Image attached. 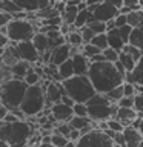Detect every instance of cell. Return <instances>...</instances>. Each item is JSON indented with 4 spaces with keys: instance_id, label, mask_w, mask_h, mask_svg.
Segmentation results:
<instances>
[{
    "instance_id": "4316f807",
    "label": "cell",
    "mask_w": 143,
    "mask_h": 147,
    "mask_svg": "<svg viewBox=\"0 0 143 147\" xmlns=\"http://www.w3.org/2000/svg\"><path fill=\"white\" fill-rule=\"evenodd\" d=\"M106 96L111 100V103H115L117 104L120 100L125 96V92H123V84H120V86H117V87H114L112 90H109L108 94H106Z\"/></svg>"
},
{
    "instance_id": "ac0fdd59",
    "label": "cell",
    "mask_w": 143,
    "mask_h": 147,
    "mask_svg": "<svg viewBox=\"0 0 143 147\" xmlns=\"http://www.w3.org/2000/svg\"><path fill=\"white\" fill-rule=\"evenodd\" d=\"M59 74H60V80H68V78H71L76 75V71H74V61L72 58L66 60V61H63L62 64L59 66Z\"/></svg>"
},
{
    "instance_id": "e0dca14e",
    "label": "cell",
    "mask_w": 143,
    "mask_h": 147,
    "mask_svg": "<svg viewBox=\"0 0 143 147\" xmlns=\"http://www.w3.org/2000/svg\"><path fill=\"white\" fill-rule=\"evenodd\" d=\"M32 67V63L29 61H25V60H20L17 61L14 66H11V71H12V75L14 78H20V80H25V75L28 74V71Z\"/></svg>"
},
{
    "instance_id": "e575fe53",
    "label": "cell",
    "mask_w": 143,
    "mask_h": 147,
    "mask_svg": "<svg viewBox=\"0 0 143 147\" xmlns=\"http://www.w3.org/2000/svg\"><path fill=\"white\" fill-rule=\"evenodd\" d=\"M103 55L106 57V60L108 61H112V63H115L117 60L120 58V51H117V49H114V48H106V49H103Z\"/></svg>"
},
{
    "instance_id": "277c9868",
    "label": "cell",
    "mask_w": 143,
    "mask_h": 147,
    "mask_svg": "<svg viewBox=\"0 0 143 147\" xmlns=\"http://www.w3.org/2000/svg\"><path fill=\"white\" fill-rule=\"evenodd\" d=\"M28 87H29V84L25 80H20V78H11L8 81H3L2 90H0L2 104H5L9 110L20 107L22 101L26 95Z\"/></svg>"
},
{
    "instance_id": "7dc6e473",
    "label": "cell",
    "mask_w": 143,
    "mask_h": 147,
    "mask_svg": "<svg viewBox=\"0 0 143 147\" xmlns=\"http://www.w3.org/2000/svg\"><path fill=\"white\" fill-rule=\"evenodd\" d=\"M80 136H82V132L80 130H77V129H72V130H71V133H69V140H71V141H78V140H80Z\"/></svg>"
},
{
    "instance_id": "f546056e",
    "label": "cell",
    "mask_w": 143,
    "mask_h": 147,
    "mask_svg": "<svg viewBox=\"0 0 143 147\" xmlns=\"http://www.w3.org/2000/svg\"><path fill=\"white\" fill-rule=\"evenodd\" d=\"M82 52L85 54L88 58H91V57H94V55H97V54L103 52V51H101L99 46H95L92 43H85V45H83V48H82Z\"/></svg>"
},
{
    "instance_id": "5bb4252c",
    "label": "cell",
    "mask_w": 143,
    "mask_h": 147,
    "mask_svg": "<svg viewBox=\"0 0 143 147\" xmlns=\"http://www.w3.org/2000/svg\"><path fill=\"white\" fill-rule=\"evenodd\" d=\"M114 118H118L120 121L125 124V127H128V126H132L134 119L138 118V113L134 107H120L118 106L117 113H115Z\"/></svg>"
},
{
    "instance_id": "1f68e13d",
    "label": "cell",
    "mask_w": 143,
    "mask_h": 147,
    "mask_svg": "<svg viewBox=\"0 0 143 147\" xmlns=\"http://www.w3.org/2000/svg\"><path fill=\"white\" fill-rule=\"evenodd\" d=\"M25 81H26L29 86H32V84H39V83H42V77L35 72L34 67H31L29 71H28V74L25 75Z\"/></svg>"
},
{
    "instance_id": "3957f363",
    "label": "cell",
    "mask_w": 143,
    "mask_h": 147,
    "mask_svg": "<svg viewBox=\"0 0 143 147\" xmlns=\"http://www.w3.org/2000/svg\"><path fill=\"white\" fill-rule=\"evenodd\" d=\"M34 133V127L26 119H18L16 123L0 121V138L8 141L11 146L28 142Z\"/></svg>"
},
{
    "instance_id": "11a10c76",
    "label": "cell",
    "mask_w": 143,
    "mask_h": 147,
    "mask_svg": "<svg viewBox=\"0 0 143 147\" xmlns=\"http://www.w3.org/2000/svg\"><path fill=\"white\" fill-rule=\"evenodd\" d=\"M80 2H85V0H66V3L69 5H78Z\"/></svg>"
},
{
    "instance_id": "cb8c5ba5",
    "label": "cell",
    "mask_w": 143,
    "mask_h": 147,
    "mask_svg": "<svg viewBox=\"0 0 143 147\" xmlns=\"http://www.w3.org/2000/svg\"><path fill=\"white\" fill-rule=\"evenodd\" d=\"M143 22V8L137 9V11H131L128 14V25H131L132 28L140 26Z\"/></svg>"
},
{
    "instance_id": "8992f818",
    "label": "cell",
    "mask_w": 143,
    "mask_h": 147,
    "mask_svg": "<svg viewBox=\"0 0 143 147\" xmlns=\"http://www.w3.org/2000/svg\"><path fill=\"white\" fill-rule=\"evenodd\" d=\"M6 26H8V37L14 43L32 40L35 32H39V28L34 25V22L28 20V18H14Z\"/></svg>"
},
{
    "instance_id": "ee69618b",
    "label": "cell",
    "mask_w": 143,
    "mask_h": 147,
    "mask_svg": "<svg viewBox=\"0 0 143 147\" xmlns=\"http://www.w3.org/2000/svg\"><path fill=\"white\" fill-rule=\"evenodd\" d=\"M112 140H114L115 144H120V146H125V147H126V141H125V135H123V132H114Z\"/></svg>"
},
{
    "instance_id": "f35d334b",
    "label": "cell",
    "mask_w": 143,
    "mask_h": 147,
    "mask_svg": "<svg viewBox=\"0 0 143 147\" xmlns=\"http://www.w3.org/2000/svg\"><path fill=\"white\" fill-rule=\"evenodd\" d=\"M123 92H125V96H134L137 95V86L134 83H123Z\"/></svg>"
},
{
    "instance_id": "4dcf8cb0",
    "label": "cell",
    "mask_w": 143,
    "mask_h": 147,
    "mask_svg": "<svg viewBox=\"0 0 143 147\" xmlns=\"http://www.w3.org/2000/svg\"><path fill=\"white\" fill-rule=\"evenodd\" d=\"M132 74H134V81H136V84L143 86V57L138 60V63H137L136 69L132 71Z\"/></svg>"
},
{
    "instance_id": "ba28073f",
    "label": "cell",
    "mask_w": 143,
    "mask_h": 147,
    "mask_svg": "<svg viewBox=\"0 0 143 147\" xmlns=\"http://www.w3.org/2000/svg\"><path fill=\"white\" fill-rule=\"evenodd\" d=\"M89 11L92 12V18L94 20H100V22H109L120 14V9L115 8L114 5L108 3V2L89 6Z\"/></svg>"
},
{
    "instance_id": "4fadbf2b",
    "label": "cell",
    "mask_w": 143,
    "mask_h": 147,
    "mask_svg": "<svg viewBox=\"0 0 143 147\" xmlns=\"http://www.w3.org/2000/svg\"><path fill=\"white\" fill-rule=\"evenodd\" d=\"M123 135H125V141H126V147H138V144L143 141L142 132L134 126L125 127Z\"/></svg>"
},
{
    "instance_id": "f6af8a7d",
    "label": "cell",
    "mask_w": 143,
    "mask_h": 147,
    "mask_svg": "<svg viewBox=\"0 0 143 147\" xmlns=\"http://www.w3.org/2000/svg\"><path fill=\"white\" fill-rule=\"evenodd\" d=\"M115 25H117V28H122L125 25H128V14H122L120 12L117 17H115Z\"/></svg>"
},
{
    "instance_id": "74e56055",
    "label": "cell",
    "mask_w": 143,
    "mask_h": 147,
    "mask_svg": "<svg viewBox=\"0 0 143 147\" xmlns=\"http://www.w3.org/2000/svg\"><path fill=\"white\" fill-rule=\"evenodd\" d=\"M74 115L88 117V104L86 103H76L74 104Z\"/></svg>"
},
{
    "instance_id": "484cf974",
    "label": "cell",
    "mask_w": 143,
    "mask_h": 147,
    "mask_svg": "<svg viewBox=\"0 0 143 147\" xmlns=\"http://www.w3.org/2000/svg\"><path fill=\"white\" fill-rule=\"evenodd\" d=\"M66 41L71 46H83L85 45V40H83V37H82V32L78 29L69 32V34L66 35Z\"/></svg>"
},
{
    "instance_id": "603a6c76",
    "label": "cell",
    "mask_w": 143,
    "mask_h": 147,
    "mask_svg": "<svg viewBox=\"0 0 143 147\" xmlns=\"http://www.w3.org/2000/svg\"><path fill=\"white\" fill-rule=\"evenodd\" d=\"M120 61L123 63V66L126 67V71H134L137 66V61L134 60V57L131 54H128V52H125V51H120Z\"/></svg>"
},
{
    "instance_id": "d6986e66",
    "label": "cell",
    "mask_w": 143,
    "mask_h": 147,
    "mask_svg": "<svg viewBox=\"0 0 143 147\" xmlns=\"http://www.w3.org/2000/svg\"><path fill=\"white\" fill-rule=\"evenodd\" d=\"M78 6L77 5H69L68 3V6L66 9H65V12L62 14V18H63V22L65 23H68V25H74L76 23V18L78 16Z\"/></svg>"
},
{
    "instance_id": "b9f144b4",
    "label": "cell",
    "mask_w": 143,
    "mask_h": 147,
    "mask_svg": "<svg viewBox=\"0 0 143 147\" xmlns=\"http://www.w3.org/2000/svg\"><path fill=\"white\" fill-rule=\"evenodd\" d=\"M134 109L137 110L138 117L143 118V96L140 94L136 95V103H134Z\"/></svg>"
},
{
    "instance_id": "30bf717a",
    "label": "cell",
    "mask_w": 143,
    "mask_h": 147,
    "mask_svg": "<svg viewBox=\"0 0 143 147\" xmlns=\"http://www.w3.org/2000/svg\"><path fill=\"white\" fill-rule=\"evenodd\" d=\"M51 113H52V117L57 119L59 123H65V121H69V119L74 117V107L62 103V101H59V103L52 104Z\"/></svg>"
},
{
    "instance_id": "83f0119b",
    "label": "cell",
    "mask_w": 143,
    "mask_h": 147,
    "mask_svg": "<svg viewBox=\"0 0 143 147\" xmlns=\"http://www.w3.org/2000/svg\"><path fill=\"white\" fill-rule=\"evenodd\" d=\"M91 43H92V45H95V46H99L101 51L106 49V48H109L108 34H106V32H103V34H95V35H94V38L91 40Z\"/></svg>"
},
{
    "instance_id": "52a82bcc",
    "label": "cell",
    "mask_w": 143,
    "mask_h": 147,
    "mask_svg": "<svg viewBox=\"0 0 143 147\" xmlns=\"http://www.w3.org/2000/svg\"><path fill=\"white\" fill-rule=\"evenodd\" d=\"M114 140L101 129H92L89 133L82 135L77 141V147H114Z\"/></svg>"
},
{
    "instance_id": "d6a6232c",
    "label": "cell",
    "mask_w": 143,
    "mask_h": 147,
    "mask_svg": "<svg viewBox=\"0 0 143 147\" xmlns=\"http://www.w3.org/2000/svg\"><path fill=\"white\" fill-rule=\"evenodd\" d=\"M88 26H89L91 29L95 32V34H103V32H108V25H106V22L94 20V22H91Z\"/></svg>"
},
{
    "instance_id": "816d5d0a",
    "label": "cell",
    "mask_w": 143,
    "mask_h": 147,
    "mask_svg": "<svg viewBox=\"0 0 143 147\" xmlns=\"http://www.w3.org/2000/svg\"><path fill=\"white\" fill-rule=\"evenodd\" d=\"M106 2H108V3H111V5H114V6L115 8H122L123 6V3H125V0H106Z\"/></svg>"
},
{
    "instance_id": "680465c9",
    "label": "cell",
    "mask_w": 143,
    "mask_h": 147,
    "mask_svg": "<svg viewBox=\"0 0 143 147\" xmlns=\"http://www.w3.org/2000/svg\"><path fill=\"white\" fill-rule=\"evenodd\" d=\"M138 130H140L142 135H143V118H142V121H140V126H138Z\"/></svg>"
},
{
    "instance_id": "91938a15",
    "label": "cell",
    "mask_w": 143,
    "mask_h": 147,
    "mask_svg": "<svg viewBox=\"0 0 143 147\" xmlns=\"http://www.w3.org/2000/svg\"><path fill=\"white\" fill-rule=\"evenodd\" d=\"M138 5H140V6L143 8V0H138Z\"/></svg>"
},
{
    "instance_id": "60d3db41",
    "label": "cell",
    "mask_w": 143,
    "mask_h": 147,
    "mask_svg": "<svg viewBox=\"0 0 143 147\" xmlns=\"http://www.w3.org/2000/svg\"><path fill=\"white\" fill-rule=\"evenodd\" d=\"M134 103H136V95L134 96H123L117 104L120 107H134Z\"/></svg>"
},
{
    "instance_id": "94428289",
    "label": "cell",
    "mask_w": 143,
    "mask_h": 147,
    "mask_svg": "<svg viewBox=\"0 0 143 147\" xmlns=\"http://www.w3.org/2000/svg\"><path fill=\"white\" fill-rule=\"evenodd\" d=\"M138 147H143V141L140 142V144H138Z\"/></svg>"
},
{
    "instance_id": "c3c4849f",
    "label": "cell",
    "mask_w": 143,
    "mask_h": 147,
    "mask_svg": "<svg viewBox=\"0 0 143 147\" xmlns=\"http://www.w3.org/2000/svg\"><path fill=\"white\" fill-rule=\"evenodd\" d=\"M62 103H65V104H68V106H71V107H74V104H76V100L71 98V96L66 94V95L62 96Z\"/></svg>"
},
{
    "instance_id": "bcb514c9",
    "label": "cell",
    "mask_w": 143,
    "mask_h": 147,
    "mask_svg": "<svg viewBox=\"0 0 143 147\" xmlns=\"http://www.w3.org/2000/svg\"><path fill=\"white\" fill-rule=\"evenodd\" d=\"M123 6H128V8H131L132 11H137V9H142V6L138 5V0H125Z\"/></svg>"
},
{
    "instance_id": "f5cc1de1",
    "label": "cell",
    "mask_w": 143,
    "mask_h": 147,
    "mask_svg": "<svg viewBox=\"0 0 143 147\" xmlns=\"http://www.w3.org/2000/svg\"><path fill=\"white\" fill-rule=\"evenodd\" d=\"M103 2H106V0H86L88 6H94V5H100V3H103Z\"/></svg>"
},
{
    "instance_id": "2e32d148",
    "label": "cell",
    "mask_w": 143,
    "mask_h": 147,
    "mask_svg": "<svg viewBox=\"0 0 143 147\" xmlns=\"http://www.w3.org/2000/svg\"><path fill=\"white\" fill-rule=\"evenodd\" d=\"M32 41H34V45H35V48L39 49V52L40 54H43L45 51H48L51 49V40H49V37L45 34V32H35V35L32 37Z\"/></svg>"
},
{
    "instance_id": "f907efd6",
    "label": "cell",
    "mask_w": 143,
    "mask_h": 147,
    "mask_svg": "<svg viewBox=\"0 0 143 147\" xmlns=\"http://www.w3.org/2000/svg\"><path fill=\"white\" fill-rule=\"evenodd\" d=\"M125 81H126V83H134V84H136V81H134V74H132V71H128L126 74H125Z\"/></svg>"
},
{
    "instance_id": "f1b7e54d",
    "label": "cell",
    "mask_w": 143,
    "mask_h": 147,
    "mask_svg": "<svg viewBox=\"0 0 143 147\" xmlns=\"http://www.w3.org/2000/svg\"><path fill=\"white\" fill-rule=\"evenodd\" d=\"M122 51H125V52H128V54H131L137 63H138V60L143 57V51H142L140 48H137V46L131 45V43H126V45L123 46V49H122Z\"/></svg>"
},
{
    "instance_id": "7402d4cb",
    "label": "cell",
    "mask_w": 143,
    "mask_h": 147,
    "mask_svg": "<svg viewBox=\"0 0 143 147\" xmlns=\"http://www.w3.org/2000/svg\"><path fill=\"white\" fill-rule=\"evenodd\" d=\"M0 11H6V12H11L12 16L14 14H18L22 12V8L14 2V0H0Z\"/></svg>"
},
{
    "instance_id": "6da1fadb",
    "label": "cell",
    "mask_w": 143,
    "mask_h": 147,
    "mask_svg": "<svg viewBox=\"0 0 143 147\" xmlns=\"http://www.w3.org/2000/svg\"><path fill=\"white\" fill-rule=\"evenodd\" d=\"M88 77L92 81L95 90L100 94H108L114 87L125 83V75L120 74L112 61H91Z\"/></svg>"
},
{
    "instance_id": "9c48e42d",
    "label": "cell",
    "mask_w": 143,
    "mask_h": 147,
    "mask_svg": "<svg viewBox=\"0 0 143 147\" xmlns=\"http://www.w3.org/2000/svg\"><path fill=\"white\" fill-rule=\"evenodd\" d=\"M17 49H18V54H20L22 60H25V61H29L32 64L42 61V54L35 48L32 40H26V41L17 43Z\"/></svg>"
},
{
    "instance_id": "8fae6325",
    "label": "cell",
    "mask_w": 143,
    "mask_h": 147,
    "mask_svg": "<svg viewBox=\"0 0 143 147\" xmlns=\"http://www.w3.org/2000/svg\"><path fill=\"white\" fill-rule=\"evenodd\" d=\"M69 58H71V45L63 43L62 46L52 49V55H51V61L49 63L60 66L63 61H66V60H69Z\"/></svg>"
},
{
    "instance_id": "44dd1931",
    "label": "cell",
    "mask_w": 143,
    "mask_h": 147,
    "mask_svg": "<svg viewBox=\"0 0 143 147\" xmlns=\"http://www.w3.org/2000/svg\"><path fill=\"white\" fill-rule=\"evenodd\" d=\"M92 123V119L89 117H78V115H74V117L69 119V124H71L72 129H77V130H82L83 127L89 126Z\"/></svg>"
},
{
    "instance_id": "6f0895ef",
    "label": "cell",
    "mask_w": 143,
    "mask_h": 147,
    "mask_svg": "<svg viewBox=\"0 0 143 147\" xmlns=\"http://www.w3.org/2000/svg\"><path fill=\"white\" fill-rule=\"evenodd\" d=\"M0 147H12V146L9 144L8 141H5V140H2V142H0Z\"/></svg>"
},
{
    "instance_id": "d4e9b609",
    "label": "cell",
    "mask_w": 143,
    "mask_h": 147,
    "mask_svg": "<svg viewBox=\"0 0 143 147\" xmlns=\"http://www.w3.org/2000/svg\"><path fill=\"white\" fill-rule=\"evenodd\" d=\"M14 2L22 8V11H26V12L39 11V3H37V0H14Z\"/></svg>"
},
{
    "instance_id": "7c38bea8",
    "label": "cell",
    "mask_w": 143,
    "mask_h": 147,
    "mask_svg": "<svg viewBox=\"0 0 143 147\" xmlns=\"http://www.w3.org/2000/svg\"><path fill=\"white\" fill-rule=\"evenodd\" d=\"M72 58L74 61V71H76V75H88V71H89L91 66V60L86 57L83 52L76 54Z\"/></svg>"
},
{
    "instance_id": "ab89813d",
    "label": "cell",
    "mask_w": 143,
    "mask_h": 147,
    "mask_svg": "<svg viewBox=\"0 0 143 147\" xmlns=\"http://www.w3.org/2000/svg\"><path fill=\"white\" fill-rule=\"evenodd\" d=\"M120 29V35L123 37V40H125V43H129V38H131V34H132V29L134 28L131 25H125L122 28H118Z\"/></svg>"
},
{
    "instance_id": "9f6ffc18",
    "label": "cell",
    "mask_w": 143,
    "mask_h": 147,
    "mask_svg": "<svg viewBox=\"0 0 143 147\" xmlns=\"http://www.w3.org/2000/svg\"><path fill=\"white\" fill-rule=\"evenodd\" d=\"M65 147H77V142H76V141H71V140H69V141H68V144L65 146Z\"/></svg>"
},
{
    "instance_id": "db71d44e",
    "label": "cell",
    "mask_w": 143,
    "mask_h": 147,
    "mask_svg": "<svg viewBox=\"0 0 143 147\" xmlns=\"http://www.w3.org/2000/svg\"><path fill=\"white\" fill-rule=\"evenodd\" d=\"M77 6H78V9H80V11H82V9H86V8H88V3H86V0H85V2H80V3L77 5Z\"/></svg>"
},
{
    "instance_id": "836d02e7",
    "label": "cell",
    "mask_w": 143,
    "mask_h": 147,
    "mask_svg": "<svg viewBox=\"0 0 143 147\" xmlns=\"http://www.w3.org/2000/svg\"><path fill=\"white\" fill-rule=\"evenodd\" d=\"M68 141H69L68 136H65L59 132H52V144L55 147H65L68 144Z\"/></svg>"
},
{
    "instance_id": "5b68a950",
    "label": "cell",
    "mask_w": 143,
    "mask_h": 147,
    "mask_svg": "<svg viewBox=\"0 0 143 147\" xmlns=\"http://www.w3.org/2000/svg\"><path fill=\"white\" fill-rule=\"evenodd\" d=\"M46 107V94L42 83L28 87L26 95L23 98L20 109L26 113V117H37Z\"/></svg>"
},
{
    "instance_id": "7bdbcfd3",
    "label": "cell",
    "mask_w": 143,
    "mask_h": 147,
    "mask_svg": "<svg viewBox=\"0 0 143 147\" xmlns=\"http://www.w3.org/2000/svg\"><path fill=\"white\" fill-rule=\"evenodd\" d=\"M0 17H2L0 26H6V25H9V23L14 20V16H12L11 12H6V11H2V12H0Z\"/></svg>"
},
{
    "instance_id": "d590c367",
    "label": "cell",
    "mask_w": 143,
    "mask_h": 147,
    "mask_svg": "<svg viewBox=\"0 0 143 147\" xmlns=\"http://www.w3.org/2000/svg\"><path fill=\"white\" fill-rule=\"evenodd\" d=\"M108 127L115 130V132H123L125 130V124L120 121L118 118H114V117L108 119Z\"/></svg>"
},
{
    "instance_id": "681fc988",
    "label": "cell",
    "mask_w": 143,
    "mask_h": 147,
    "mask_svg": "<svg viewBox=\"0 0 143 147\" xmlns=\"http://www.w3.org/2000/svg\"><path fill=\"white\" fill-rule=\"evenodd\" d=\"M0 121H6V123H16V121H18V118L16 117V115H14L11 110H9V113L6 115V117H5L3 119H0Z\"/></svg>"
},
{
    "instance_id": "9a60e30c",
    "label": "cell",
    "mask_w": 143,
    "mask_h": 147,
    "mask_svg": "<svg viewBox=\"0 0 143 147\" xmlns=\"http://www.w3.org/2000/svg\"><path fill=\"white\" fill-rule=\"evenodd\" d=\"M106 34H108V41H109L111 48H114V49H117V51H122L123 49V46L126 45V43H125L123 37L120 35V29H118V28L109 29Z\"/></svg>"
},
{
    "instance_id": "ffe728a7",
    "label": "cell",
    "mask_w": 143,
    "mask_h": 147,
    "mask_svg": "<svg viewBox=\"0 0 143 147\" xmlns=\"http://www.w3.org/2000/svg\"><path fill=\"white\" fill-rule=\"evenodd\" d=\"M129 43L134 45V46H137V48H140L143 51V26H136L132 29Z\"/></svg>"
},
{
    "instance_id": "7a4b0ae2",
    "label": "cell",
    "mask_w": 143,
    "mask_h": 147,
    "mask_svg": "<svg viewBox=\"0 0 143 147\" xmlns=\"http://www.w3.org/2000/svg\"><path fill=\"white\" fill-rule=\"evenodd\" d=\"M66 94L76 100V103H88L97 94L94 84L88 75H74L68 80H63Z\"/></svg>"
},
{
    "instance_id": "8d00e7d4",
    "label": "cell",
    "mask_w": 143,
    "mask_h": 147,
    "mask_svg": "<svg viewBox=\"0 0 143 147\" xmlns=\"http://www.w3.org/2000/svg\"><path fill=\"white\" fill-rule=\"evenodd\" d=\"M82 32V37H83V40H85V43H91V40L94 38V35H95V32L91 29L89 26H83V28H80V29H78Z\"/></svg>"
}]
</instances>
